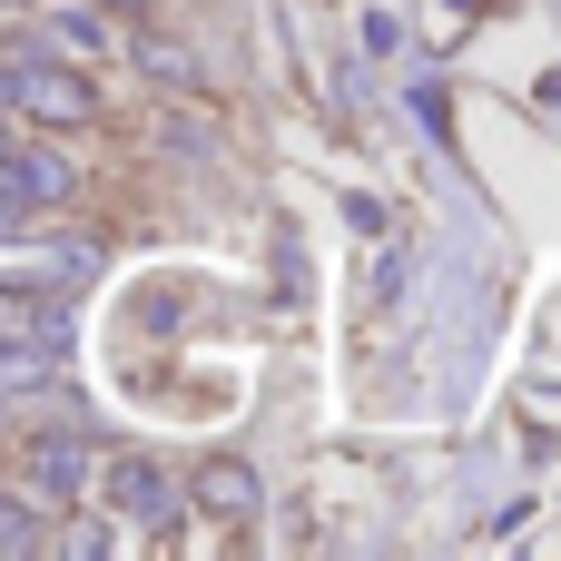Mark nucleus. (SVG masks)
<instances>
[{
	"label": "nucleus",
	"mask_w": 561,
	"mask_h": 561,
	"mask_svg": "<svg viewBox=\"0 0 561 561\" xmlns=\"http://www.w3.org/2000/svg\"><path fill=\"white\" fill-rule=\"evenodd\" d=\"M0 108H30V118H49V128H79L99 99H89V79L49 69V59H20V69L0 79Z\"/></svg>",
	"instance_id": "nucleus-1"
},
{
	"label": "nucleus",
	"mask_w": 561,
	"mask_h": 561,
	"mask_svg": "<svg viewBox=\"0 0 561 561\" xmlns=\"http://www.w3.org/2000/svg\"><path fill=\"white\" fill-rule=\"evenodd\" d=\"M108 503H118L138 533H168V523H178V483H168L148 454H118V463H108Z\"/></svg>",
	"instance_id": "nucleus-2"
},
{
	"label": "nucleus",
	"mask_w": 561,
	"mask_h": 561,
	"mask_svg": "<svg viewBox=\"0 0 561 561\" xmlns=\"http://www.w3.org/2000/svg\"><path fill=\"white\" fill-rule=\"evenodd\" d=\"M0 178H10V197H30V207H59V197L79 187V168L49 158V148H0Z\"/></svg>",
	"instance_id": "nucleus-3"
},
{
	"label": "nucleus",
	"mask_w": 561,
	"mask_h": 561,
	"mask_svg": "<svg viewBox=\"0 0 561 561\" xmlns=\"http://www.w3.org/2000/svg\"><path fill=\"white\" fill-rule=\"evenodd\" d=\"M187 493H197L207 513H227V523H247V513L266 503V483H256L247 463H227V454H217V463H197V483H187Z\"/></svg>",
	"instance_id": "nucleus-4"
},
{
	"label": "nucleus",
	"mask_w": 561,
	"mask_h": 561,
	"mask_svg": "<svg viewBox=\"0 0 561 561\" xmlns=\"http://www.w3.org/2000/svg\"><path fill=\"white\" fill-rule=\"evenodd\" d=\"M30 483H39L49 503H69V493L89 483V444H79V434H39V454H30Z\"/></svg>",
	"instance_id": "nucleus-5"
},
{
	"label": "nucleus",
	"mask_w": 561,
	"mask_h": 561,
	"mask_svg": "<svg viewBox=\"0 0 561 561\" xmlns=\"http://www.w3.org/2000/svg\"><path fill=\"white\" fill-rule=\"evenodd\" d=\"M39 552V513H20V503H0V561Z\"/></svg>",
	"instance_id": "nucleus-6"
},
{
	"label": "nucleus",
	"mask_w": 561,
	"mask_h": 561,
	"mask_svg": "<svg viewBox=\"0 0 561 561\" xmlns=\"http://www.w3.org/2000/svg\"><path fill=\"white\" fill-rule=\"evenodd\" d=\"M20 227H30V197H10V207H0V237H20Z\"/></svg>",
	"instance_id": "nucleus-7"
},
{
	"label": "nucleus",
	"mask_w": 561,
	"mask_h": 561,
	"mask_svg": "<svg viewBox=\"0 0 561 561\" xmlns=\"http://www.w3.org/2000/svg\"><path fill=\"white\" fill-rule=\"evenodd\" d=\"M0 148H10V138H0Z\"/></svg>",
	"instance_id": "nucleus-8"
}]
</instances>
